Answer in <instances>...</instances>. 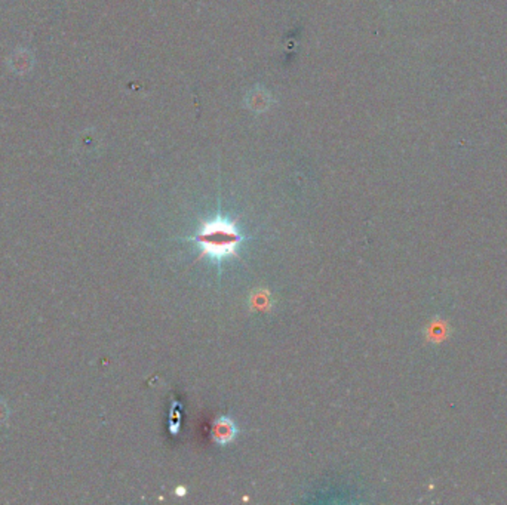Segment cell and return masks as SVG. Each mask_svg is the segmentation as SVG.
<instances>
[{
    "label": "cell",
    "instance_id": "obj_1",
    "mask_svg": "<svg viewBox=\"0 0 507 505\" xmlns=\"http://www.w3.org/2000/svg\"><path fill=\"white\" fill-rule=\"evenodd\" d=\"M201 247L199 258H208L215 264H221L227 258H236L245 237L234 221L216 215L212 220L203 221L194 236L189 237Z\"/></svg>",
    "mask_w": 507,
    "mask_h": 505
},
{
    "label": "cell",
    "instance_id": "obj_2",
    "mask_svg": "<svg viewBox=\"0 0 507 505\" xmlns=\"http://www.w3.org/2000/svg\"><path fill=\"white\" fill-rule=\"evenodd\" d=\"M237 436V427L229 417H221L215 421L212 428V439L216 445H229Z\"/></svg>",
    "mask_w": 507,
    "mask_h": 505
},
{
    "label": "cell",
    "instance_id": "obj_3",
    "mask_svg": "<svg viewBox=\"0 0 507 505\" xmlns=\"http://www.w3.org/2000/svg\"><path fill=\"white\" fill-rule=\"evenodd\" d=\"M254 304H255V307H261V308H264V307H266L264 304H268L266 295L263 294V295L255 296V298H254Z\"/></svg>",
    "mask_w": 507,
    "mask_h": 505
}]
</instances>
